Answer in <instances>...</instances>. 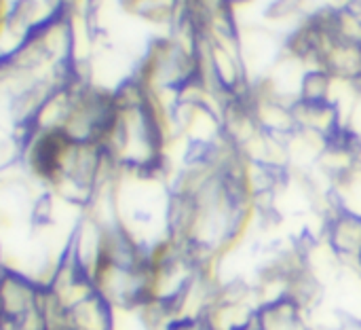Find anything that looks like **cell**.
<instances>
[{"label":"cell","mask_w":361,"mask_h":330,"mask_svg":"<svg viewBox=\"0 0 361 330\" xmlns=\"http://www.w3.org/2000/svg\"><path fill=\"white\" fill-rule=\"evenodd\" d=\"M173 330H216V329H212L203 318H188V320H180V322H176Z\"/></svg>","instance_id":"2"},{"label":"cell","mask_w":361,"mask_h":330,"mask_svg":"<svg viewBox=\"0 0 361 330\" xmlns=\"http://www.w3.org/2000/svg\"><path fill=\"white\" fill-rule=\"evenodd\" d=\"M256 326L260 330H309V316L288 297L258 307Z\"/></svg>","instance_id":"1"},{"label":"cell","mask_w":361,"mask_h":330,"mask_svg":"<svg viewBox=\"0 0 361 330\" xmlns=\"http://www.w3.org/2000/svg\"><path fill=\"white\" fill-rule=\"evenodd\" d=\"M6 269H8V265H6V261H4V252H2V248H0V278L6 273Z\"/></svg>","instance_id":"4"},{"label":"cell","mask_w":361,"mask_h":330,"mask_svg":"<svg viewBox=\"0 0 361 330\" xmlns=\"http://www.w3.org/2000/svg\"><path fill=\"white\" fill-rule=\"evenodd\" d=\"M8 8H11V0H0V42L4 40V32H6V17H8Z\"/></svg>","instance_id":"3"}]
</instances>
